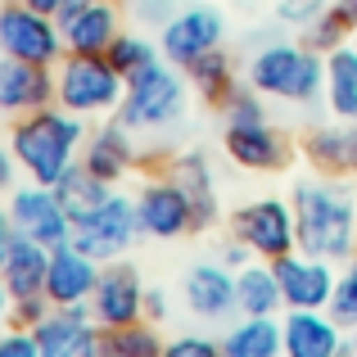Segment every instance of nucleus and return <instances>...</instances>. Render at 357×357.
<instances>
[{
    "instance_id": "09e8293b",
    "label": "nucleus",
    "mask_w": 357,
    "mask_h": 357,
    "mask_svg": "<svg viewBox=\"0 0 357 357\" xmlns=\"http://www.w3.org/2000/svg\"><path fill=\"white\" fill-rule=\"evenodd\" d=\"M353 50H357V32H353Z\"/></svg>"
},
{
    "instance_id": "bb28decb",
    "label": "nucleus",
    "mask_w": 357,
    "mask_h": 357,
    "mask_svg": "<svg viewBox=\"0 0 357 357\" xmlns=\"http://www.w3.org/2000/svg\"><path fill=\"white\" fill-rule=\"evenodd\" d=\"M114 190H118V185L100 181V176L91 172V167H82V158H77V163H73L68 172L59 176V181H54V195H59V204L68 208L73 227H77V222H86L91 213H96V208H100V204H105Z\"/></svg>"
},
{
    "instance_id": "9b49d317",
    "label": "nucleus",
    "mask_w": 357,
    "mask_h": 357,
    "mask_svg": "<svg viewBox=\"0 0 357 357\" xmlns=\"http://www.w3.org/2000/svg\"><path fill=\"white\" fill-rule=\"evenodd\" d=\"M9 218H14V231L45 249H59V244L73 240V218L68 208L59 204L54 185H36V181H23L9 190Z\"/></svg>"
},
{
    "instance_id": "7ed1b4c3",
    "label": "nucleus",
    "mask_w": 357,
    "mask_h": 357,
    "mask_svg": "<svg viewBox=\"0 0 357 357\" xmlns=\"http://www.w3.org/2000/svg\"><path fill=\"white\" fill-rule=\"evenodd\" d=\"M244 82L258 96L280 100V105H298V109L326 105V54H317L303 36L298 41L271 36V41H262L249 54Z\"/></svg>"
},
{
    "instance_id": "a19ab883",
    "label": "nucleus",
    "mask_w": 357,
    "mask_h": 357,
    "mask_svg": "<svg viewBox=\"0 0 357 357\" xmlns=\"http://www.w3.org/2000/svg\"><path fill=\"white\" fill-rule=\"evenodd\" d=\"M145 321H167V289H158V285H149L145 289Z\"/></svg>"
},
{
    "instance_id": "8fccbe9b",
    "label": "nucleus",
    "mask_w": 357,
    "mask_h": 357,
    "mask_svg": "<svg viewBox=\"0 0 357 357\" xmlns=\"http://www.w3.org/2000/svg\"><path fill=\"white\" fill-rule=\"evenodd\" d=\"M0 54H5V50H0Z\"/></svg>"
},
{
    "instance_id": "72a5a7b5",
    "label": "nucleus",
    "mask_w": 357,
    "mask_h": 357,
    "mask_svg": "<svg viewBox=\"0 0 357 357\" xmlns=\"http://www.w3.org/2000/svg\"><path fill=\"white\" fill-rule=\"evenodd\" d=\"M331 312L340 317L344 326H353V321H357V253H353V258H344V271H340V280H335Z\"/></svg>"
},
{
    "instance_id": "49530a36",
    "label": "nucleus",
    "mask_w": 357,
    "mask_h": 357,
    "mask_svg": "<svg viewBox=\"0 0 357 357\" xmlns=\"http://www.w3.org/2000/svg\"><path fill=\"white\" fill-rule=\"evenodd\" d=\"M349 344H353V357H357V321L349 326Z\"/></svg>"
},
{
    "instance_id": "473e14b6",
    "label": "nucleus",
    "mask_w": 357,
    "mask_h": 357,
    "mask_svg": "<svg viewBox=\"0 0 357 357\" xmlns=\"http://www.w3.org/2000/svg\"><path fill=\"white\" fill-rule=\"evenodd\" d=\"M122 9H127V18L136 27H154V32H163V27L172 23V14L181 9V0H122Z\"/></svg>"
},
{
    "instance_id": "7c9ffc66",
    "label": "nucleus",
    "mask_w": 357,
    "mask_h": 357,
    "mask_svg": "<svg viewBox=\"0 0 357 357\" xmlns=\"http://www.w3.org/2000/svg\"><path fill=\"white\" fill-rule=\"evenodd\" d=\"M163 335L154 331V321H131L105 331V357H163Z\"/></svg>"
},
{
    "instance_id": "2f4dec72",
    "label": "nucleus",
    "mask_w": 357,
    "mask_h": 357,
    "mask_svg": "<svg viewBox=\"0 0 357 357\" xmlns=\"http://www.w3.org/2000/svg\"><path fill=\"white\" fill-rule=\"evenodd\" d=\"M353 32H357V27L349 23V18H344V9H340V5H331L321 18H317V23H307L298 36H303V41L312 45L317 54H331V50H340V45H349V41H353Z\"/></svg>"
},
{
    "instance_id": "c03bdc74",
    "label": "nucleus",
    "mask_w": 357,
    "mask_h": 357,
    "mask_svg": "<svg viewBox=\"0 0 357 357\" xmlns=\"http://www.w3.org/2000/svg\"><path fill=\"white\" fill-rule=\"evenodd\" d=\"M9 303H14V298H9V285H5V276H0V321H9Z\"/></svg>"
},
{
    "instance_id": "20e7f679",
    "label": "nucleus",
    "mask_w": 357,
    "mask_h": 357,
    "mask_svg": "<svg viewBox=\"0 0 357 357\" xmlns=\"http://www.w3.org/2000/svg\"><path fill=\"white\" fill-rule=\"evenodd\" d=\"M185 82L190 77H181L176 63H149L145 73L127 77V96H122V109L114 118L136 136H167L185 118Z\"/></svg>"
},
{
    "instance_id": "6ab92c4d",
    "label": "nucleus",
    "mask_w": 357,
    "mask_h": 357,
    "mask_svg": "<svg viewBox=\"0 0 357 357\" xmlns=\"http://www.w3.org/2000/svg\"><path fill=\"white\" fill-rule=\"evenodd\" d=\"M45 105H54V68L0 54V114L23 118V114H36Z\"/></svg>"
},
{
    "instance_id": "c9c22d12",
    "label": "nucleus",
    "mask_w": 357,
    "mask_h": 357,
    "mask_svg": "<svg viewBox=\"0 0 357 357\" xmlns=\"http://www.w3.org/2000/svg\"><path fill=\"white\" fill-rule=\"evenodd\" d=\"M163 357H222V340H208V335H172L163 344Z\"/></svg>"
},
{
    "instance_id": "f704fd0d",
    "label": "nucleus",
    "mask_w": 357,
    "mask_h": 357,
    "mask_svg": "<svg viewBox=\"0 0 357 357\" xmlns=\"http://www.w3.org/2000/svg\"><path fill=\"white\" fill-rule=\"evenodd\" d=\"M331 5H335V0H276V23L303 32V27L317 23V18H321Z\"/></svg>"
},
{
    "instance_id": "a878e982",
    "label": "nucleus",
    "mask_w": 357,
    "mask_h": 357,
    "mask_svg": "<svg viewBox=\"0 0 357 357\" xmlns=\"http://www.w3.org/2000/svg\"><path fill=\"white\" fill-rule=\"evenodd\" d=\"M222 357H285V349H280V317H240L222 335Z\"/></svg>"
},
{
    "instance_id": "c85d7f7f",
    "label": "nucleus",
    "mask_w": 357,
    "mask_h": 357,
    "mask_svg": "<svg viewBox=\"0 0 357 357\" xmlns=\"http://www.w3.org/2000/svg\"><path fill=\"white\" fill-rule=\"evenodd\" d=\"M96 321L91 317V303H68V307H50V312L41 317V321L32 326L36 344H41V357H59V349L73 340L77 331H86V326Z\"/></svg>"
},
{
    "instance_id": "58836bf2",
    "label": "nucleus",
    "mask_w": 357,
    "mask_h": 357,
    "mask_svg": "<svg viewBox=\"0 0 357 357\" xmlns=\"http://www.w3.org/2000/svg\"><path fill=\"white\" fill-rule=\"evenodd\" d=\"M59 357H105V331H100V326L91 321L86 331H77L68 344H63Z\"/></svg>"
},
{
    "instance_id": "393cba45",
    "label": "nucleus",
    "mask_w": 357,
    "mask_h": 357,
    "mask_svg": "<svg viewBox=\"0 0 357 357\" xmlns=\"http://www.w3.org/2000/svg\"><path fill=\"white\" fill-rule=\"evenodd\" d=\"M185 77H190L195 96L218 105V109H227V100L240 91V73H236V59L227 54V45H222V50H208L204 59H195L190 68H185Z\"/></svg>"
},
{
    "instance_id": "5701e85b",
    "label": "nucleus",
    "mask_w": 357,
    "mask_h": 357,
    "mask_svg": "<svg viewBox=\"0 0 357 357\" xmlns=\"http://www.w3.org/2000/svg\"><path fill=\"white\" fill-rule=\"evenodd\" d=\"M236 312L240 317H280L285 294H280L276 267L267 258H253L236 271Z\"/></svg>"
},
{
    "instance_id": "0eeeda50",
    "label": "nucleus",
    "mask_w": 357,
    "mask_h": 357,
    "mask_svg": "<svg viewBox=\"0 0 357 357\" xmlns=\"http://www.w3.org/2000/svg\"><path fill=\"white\" fill-rule=\"evenodd\" d=\"M231 236L249 244L253 258H285V253L298 249V227H294V204L276 199V195H262V199H249L244 208L231 213Z\"/></svg>"
},
{
    "instance_id": "423d86ee",
    "label": "nucleus",
    "mask_w": 357,
    "mask_h": 357,
    "mask_svg": "<svg viewBox=\"0 0 357 357\" xmlns=\"http://www.w3.org/2000/svg\"><path fill=\"white\" fill-rule=\"evenodd\" d=\"M0 50L14 54V59H23V63L54 68V63L68 54L59 14L32 9L27 0H0Z\"/></svg>"
},
{
    "instance_id": "b1692460",
    "label": "nucleus",
    "mask_w": 357,
    "mask_h": 357,
    "mask_svg": "<svg viewBox=\"0 0 357 357\" xmlns=\"http://www.w3.org/2000/svg\"><path fill=\"white\" fill-rule=\"evenodd\" d=\"M45 271H50V249L27 236H14L9 244V258L0 267L9 285V298H27V294H45Z\"/></svg>"
},
{
    "instance_id": "f8f14e48",
    "label": "nucleus",
    "mask_w": 357,
    "mask_h": 357,
    "mask_svg": "<svg viewBox=\"0 0 357 357\" xmlns=\"http://www.w3.org/2000/svg\"><path fill=\"white\" fill-rule=\"evenodd\" d=\"M136 218H140V236L145 240H181L195 236V213L185 190L172 176H149L136 190Z\"/></svg>"
},
{
    "instance_id": "6e6552de",
    "label": "nucleus",
    "mask_w": 357,
    "mask_h": 357,
    "mask_svg": "<svg viewBox=\"0 0 357 357\" xmlns=\"http://www.w3.org/2000/svg\"><path fill=\"white\" fill-rule=\"evenodd\" d=\"M227 14H222L218 5H208V0H195V5H181L172 14V23L158 32V50H163L167 63H176V68H190L195 59H204L208 50H222L227 45Z\"/></svg>"
},
{
    "instance_id": "ea45409f",
    "label": "nucleus",
    "mask_w": 357,
    "mask_h": 357,
    "mask_svg": "<svg viewBox=\"0 0 357 357\" xmlns=\"http://www.w3.org/2000/svg\"><path fill=\"white\" fill-rule=\"evenodd\" d=\"M18 176H23V167H18V158H14V149L9 145H0V195H9L18 185Z\"/></svg>"
},
{
    "instance_id": "f257e3e1",
    "label": "nucleus",
    "mask_w": 357,
    "mask_h": 357,
    "mask_svg": "<svg viewBox=\"0 0 357 357\" xmlns=\"http://www.w3.org/2000/svg\"><path fill=\"white\" fill-rule=\"evenodd\" d=\"M294 227H298V249L317 258L344 262L357 253V199L344 185V176H303L294 181Z\"/></svg>"
},
{
    "instance_id": "412c9836",
    "label": "nucleus",
    "mask_w": 357,
    "mask_h": 357,
    "mask_svg": "<svg viewBox=\"0 0 357 357\" xmlns=\"http://www.w3.org/2000/svg\"><path fill=\"white\" fill-rule=\"evenodd\" d=\"M303 158L326 176H357V118L317 122L303 136Z\"/></svg>"
},
{
    "instance_id": "f3484780",
    "label": "nucleus",
    "mask_w": 357,
    "mask_h": 357,
    "mask_svg": "<svg viewBox=\"0 0 357 357\" xmlns=\"http://www.w3.org/2000/svg\"><path fill=\"white\" fill-rule=\"evenodd\" d=\"M181 303L199 321H222L236 312V267L227 262H195L181 276Z\"/></svg>"
},
{
    "instance_id": "4be33fe9",
    "label": "nucleus",
    "mask_w": 357,
    "mask_h": 357,
    "mask_svg": "<svg viewBox=\"0 0 357 357\" xmlns=\"http://www.w3.org/2000/svg\"><path fill=\"white\" fill-rule=\"evenodd\" d=\"M136 131H127L122 122H105V127H96L86 136V145H82V167H91V172L100 176V181L118 185L122 176L136 167Z\"/></svg>"
},
{
    "instance_id": "4468645a",
    "label": "nucleus",
    "mask_w": 357,
    "mask_h": 357,
    "mask_svg": "<svg viewBox=\"0 0 357 357\" xmlns=\"http://www.w3.org/2000/svg\"><path fill=\"white\" fill-rule=\"evenodd\" d=\"M145 280L131 262H105L96 280V294H91V317H96L100 331H114V326H131V321H145Z\"/></svg>"
},
{
    "instance_id": "cd10ccee",
    "label": "nucleus",
    "mask_w": 357,
    "mask_h": 357,
    "mask_svg": "<svg viewBox=\"0 0 357 357\" xmlns=\"http://www.w3.org/2000/svg\"><path fill=\"white\" fill-rule=\"evenodd\" d=\"M326 109H331V118H357V50H353V41L326 54Z\"/></svg>"
},
{
    "instance_id": "4c0bfd02",
    "label": "nucleus",
    "mask_w": 357,
    "mask_h": 357,
    "mask_svg": "<svg viewBox=\"0 0 357 357\" xmlns=\"http://www.w3.org/2000/svg\"><path fill=\"white\" fill-rule=\"evenodd\" d=\"M50 298L45 294H27V298H14V303H9V326H23V331H32L36 321H41L45 312H50Z\"/></svg>"
},
{
    "instance_id": "ddd939ff",
    "label": "nucleus",
    "mask_w": 357,
    "mask_h": 357,
    "mask_svg": "<svg viewBox=\"0 0 357 357\" xmlns=\"http://www.w3.org/2000/svg\"><path fill=\"white\" fill-rule=\"evenodd\" d=\"M222 145H227V158L236 167H244V172H280V167H289V158H294L289 136L271 118L227 122Z\"/></svg>"
},
{
    "instance_id": "de8ad7c7",
    "label": "nucleus",
    "mask_w": 357,
    "mask_h": 357,
    "mask_svg": "<svg viewBox=\"0 0 357 357\" xmlns=\"http://www.w3.org/2000/svg\"><path fill=\"white\" fill-rule=\"evenodd\" d=\"M73 5H86V0H68V5H63V9H73Z\"/></svg>"
},
{
    "instance_id": "37998d69",
    "label": "nucleus",
    "mask_w": 357,
    "mask_h": 357,
    "mask_svg": "<svg viewBox=\"0 0 357 357\" xmlns=\"http://www.w3.org/2000/svg\"><path fill=\"white\" fill-rule=\"evenodd\" d=\"M27 5H32V9H45V14H59L68 0H27Z\"/></svg>"
},
{
    "instance_id": "a211bd4d",
    "label": "nucleus",
    "mask_w": 357,
    "mask_h": 357,
    "mask_svg": "<svg viewBox=\"0 0 357 357\" xmlns=\"http://www.w3.org/2000/svg\"><path fill=\"white\" fill-rule=\"evenodd\" d=\"M100 271H105V262L91 258L86 249H77L73 240H68V244H59V249H50V271H45V298H50L54 307L91 303Z\"/></svg>"
},
{
    "instance_id": "c756f323",
    "label": "nucleus",
    "mask_w": 357,
    "mask_h": 357,
    "mask_svg": "<svg viewBox=\"0 0 357 357\" xmlns=\"http://www.w3.org/2000/svg\"><path fill=\"white\" fill-rule=\"evenodd\" d=\"M163 59V50H158V36L149 32H131V27H122L114 36V45H109V63L122 73V77H136V73H145L149 63Z\"/></svg>"
},
{
    "instance_id": "aec40b11",
    "label": "nucleus",
    "mask_w": 357,
    "mask_h": 357,
    "mask_svg": "<svg viewBox=\"0 0 357 357\" xmlns=\"http://www.w3.org/2000/svg\"><path fill=\"white\" fill-rule=\"evenodd\" d=\"M163 172L172 176V181L185 190V199H190L195 236H199V231H213V227H218L222 204H218V176H213L208 158H204L199 149H185V154H172V158H167Z\"/></svg>"
},
{
    "instance_id": "a18cd8bd",
    "label": "nucleus",
    "mask_w": 357,
    "mask_h": 357,
    "mask_svg": "<svg viewBox=\"0 0 357 357\" xmlns=\"http://www.w3.org/2000/svg\"><path fill=\"white\" fill-rule=\"evenodd\" d=\"M335 5H340V9H344V18H349V23L357 27V0H335Z\"/></svg>"
},
{
    "instance_id": "dca6fc26",
    "label": "nucleus",
    "mask_w": 357,
    "mask_h": 357,
    "mask_svg": "<svg viewBox=\"0 0 357 357\" xmlns=\"http://www.w3.org/2000/svg\"><path fill=\"white\" fill-rule=\"evenodd\" d=\"M122 18H127V9L118 0H86V5L59 9L68 54H109L114 36L122 32Z\"/></svg>"
},
{
    "instance_id": "2eb2a0df",
    "label": "nucleus",
    "mask_w": 357,
    "mask_h": 357,
    "mask_svg": "<svg viewBox=\"0 0 357 357\" xmlns=\"http://www.w3.org/2000/svg\"><path fill=\"white\" fill-rule=\"evenodd\" d=\"M276 267V280H280V294H285V307H331L335 298V271L331 258H317V253H285V258L271 262Z\"/></svg>"
},
{
    "instance_id": "f03ea898",
    "label": "nucleus",
    "mask_w": 357,
    "mask_h": 357,
    "mask_svg": "<svg viewBox=\"0 0 357 357\" xmlns=\"http://www.w3.org/2000/svg\"><path fill=\"white\" fill-rule=\"evenodd\" d=\"M86 118L73 114L63 105H45L36 114L14 118L9 127V149H14L18 167H23L27 181L36 185H54L73 163L82 158V145H86Z\"/></svg>"
},
{
    "instance_id": "9d476101",
    "label": "nucleus",
    "mask_w": 357,
    "mask_h": 357,
    "mask_svg": "<svg viewBox=\"0 0 357 357\" xmlns=\"http://www.w3.org/2000/svg\"><path fill=\"white\" fill-rule=\"evenodd\" d=\"M285 357H353L349 326L331 307H285L280 312Z\"/></svg>"
},
{
    "instance_id": "39448f33",
    "label": "nucleus",
    "mask_w": 357,
    "mask_h": 357,
    "mask_svg": "<svg viewBox=\"0 0 357 357\" xmlns=\"http://www.w3.org/2000/svg\"><path fill=\"white\" fill-rule=\"evenodd\" d=\"M127 96V77L109 63V54H63L54 63V105L82 118H114Z\"/></svg>"
},
{
    "instance_id": "79ce46f5",
    "label": "nucleus",
    "mask_w": 357,
    "mask_h": 357,
    "mask_svg": "<svg viewBox=\"0 0 357 357\" xmlns=\"http://www.w3.org/2000/svg\"><path fill=\"white\" fill-rule=\"evenodd\" d=\"M14 218H9V208H0V267H5V258H9V244H14Z\"/></svg>"
},
{
    "instance_id": "e433bc0d",
    "label": "nucleus",
    "mask_w": 357,
    "mask_h": 357,
    "mask_svg": "<svg viewBox=\"0 0 357 357\" xmlns=\"http://www.w3.org/2000/svg\"><path fill=\"white\" fill-rule=\"evenodd\" d=\"M0 357H41V344H36L32 331L5 321V331H0Z\"/></svg>"
},
{
    "instance_id": "1a4fd4ad",
    "label": "nucleus",
    "mask_w": 357,
    "mask_h": 357,
    "mask_svg": "<svg viewBox=\"0 0 357 357\" xmlns=\"http://www.w3.org/2000/svg\"><path fill=\"white\" fill-rule=\"evenodd\" d=\"M136 240H140L136 195H118V190L109 195V199L100 204L86 222H77V227H73V244H77V249H86L91 258H100V262L122 258V253H127Z\"/></svg>"
}]
</instances>
